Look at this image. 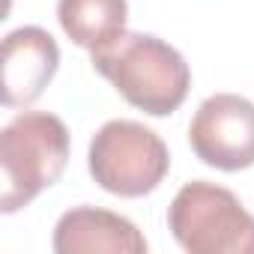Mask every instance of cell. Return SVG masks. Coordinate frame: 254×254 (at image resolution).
Segmentation results:
<instances>
[{
	"label": "cell",
	"instance_id": "cell-1",
	"mask_svg": "<svg viewBox=\"0 0 254 254\" xmlns=\"http://www.w3.org/2000/svg\"><path fill=\"white\" fill-rule=\"evenodd\" d=\"M93 69L108 78L132 108L150 117L174 114L191 87L186 57L150 33H123L111 45L93 51Z\"/></svg>",
	"mask_w": 254,
	"mask_h": 254
},
{
	"label": "cell",
	"instance_id": "cell-2",
	"mask_svg": "<svg viewBox=\"0 0 254 254\" xmlns=\"http://www.w3.org/2000/svg\"><path fill=\"white\" fill-rule=\"evenodd\" d=\"M69 165V129L48 111H24L0 132V212L12 215L51 189Z\"/></svg>",
	"mask_w": 254,
	"mask_h": 254
},
{
	"label": "cell",
	"instance_id": "cell-3",
	"mask_svg": "<svg viewBox=\"0 0 254 254\" xmlns=\"http://www.w3.org/2000/svg\"><path fill=\"white\" fill-rule=\"evenodd\" d=\"M168 227L189 254H254V215L215 183H186L171 206Z\"/></svg>",
	"mask_w": 254,
	"mask_h": 254
},
{
	"label": "cell",
	"instance_id": "cell-4",
	"mask_svg": "<svg viewBox=\"0 0 254 254\" xmlns=\"http://www.w3.org/2000/svg\"><path fill=\"white\" fill-rule=\"evenodd\" d=\"M90 177L117 197H144L171 171L165 141L135 120H111L93 135L87 153Z\"/></svg>",
	"mask_w": 254,
	"mask_h": 254
},
{
	"label": "cell",
	"instance_id": "cell-5",
	"mask_svg": "<svg viewBox=\"0 0 254 254\" xmlns=\"http://www.w3.org/2000/svg\"><path fill=\"white\" fill-rule=\"evenodd\" d=\"M194 156L215 171H245L254 165V102L236 93H215L200 102L189 126Z\"/></svg>",
	"mask_w": 254,
	"mask_h": 254
},
{
	"label": "cell",
	"instance_id": "cell-6",
	"mask_svg": "<svg viewBox=\"0 0 254 254\" xmlns=\"http://www.w3.org/2000/svg\"><path fill=\"white\" fill-rule=\"evenodd\" d=\"M60 66V48L42 27H18L3 39V105H33Z\"/></svg>",
	"mask_w": 254,
	"mask_h": 254
},
{
	"label": "cell",
	"instance_id": "cell-7",
	"mask_svg": "<svg viewBox=\"0 0 254 254\" xmlns=\"http://www.w3.org/2000/svg\"><path fill=\"white\" fill-rule=\"evenodd\" d=\"M57 254H144V233L111 209L75 206L66 209L54 224Z\"/></svg>",
	"mask_w": 254,
	"mask_h": 254
},
{
	"label": "cell",
	"instance_id": "cell-8",
	"mask_svg": "<svg viewBox=\"0 0 254 254\" xmlns=\"http://www.w3.org/2000/svg\"><path fill=\"white\" fill-rule=\"evenodd\" d=\"M57 18L63 33L90 54L126 33L129 3L126 0H60Z\"/></svg>",
	"mask_w": 254,
	"mask_h": 254
}]
</instances>
